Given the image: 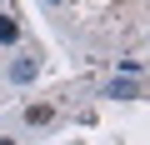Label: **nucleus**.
Listing matches in <instances>:
<instances>
[{
  "label": "nucleus",
  "instance_id": "nucleus-1",
  "mask_svg": "<svg viewBox=\"0 0 150 145\" xmlns=\"http://www.w3.org/2000/svg\"><path fill=\"white\" fill-rule=\"evenodd\" d=\"M35 70H40V60H15V65H10V80L25 85V80H35Z\"/></svg>",
  "mask_w": 150,
  "mask_h": 145
},
{
  "label": "nucleus",
  "instance_id": "nucleus-2",
  "mask_svg": "<svg viewBox=\"0 0 150 145\" xmlns=\"http://www.w3.org/2000/svg\"><path fill=\"white\" fill-rule=\"evenodd\" d=\"M25 120H30V125H50V120H55V110H50V105H30V110H25Z\"/></svg>",
  "mask_w": 150,
  "mask_h": 145
},
{
  "label": "nucleus",
  "instance_id": "nucleus-3",
  "mask_svg": "<svg viewBox=\"0 0 150 145\" xmlns=\"http://www.w3.org/2000/svg\"><path fill=\"white\" fill-rule=\"evenodd\" d=\"M0 40H5V45H10V40H20V25H15L10 15H0Z\"/></svg>",
  "mask_w": 150,
  "mask_h": 145
},
{
  "label": "nucleus",
  "instance_id": "nucleus-4",
  "mask_svg": "<svg viewBox=\"0 0 150 145\" xmlns=\"http://www.w3.org/2000/svg\"><path fill=\"white\" fill-rule=\"evenodd\" d=\"M0 145H15V140H10V135H0Z\"/></svg>",
  "mask_w": 150,
  "mask_h": 145
}]
</instances>
